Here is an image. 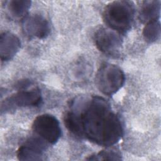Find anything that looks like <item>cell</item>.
Wrapping results in <instances>:
<instances>
[{
	"label": "cell",
	"mask_w": 161,
	"mask_h": 161,
	"mask_svg": "<svg viewBox=\"0 0 161 161\" xmlns=\"http://www.w3.org/2000/svg\"><path fill=\"white\" fill-rule=\"evenodd\" d=\"M71 106L79 113L83 138L98 145L109 147L122 138L123 128L121 121L104 98L94 96L82 103L80 109L74 102Z\"/></svg>",
	"instance_id": "1"
},
{
	"label": "cell",
	"mask_w": 161,
	"mask_h": 161,
	"mask_svg": "<svg viewBox=\"0 0 161 161\" xmlns=\"http://www.w3.org/2000/svg\"><path fill=\"white\" fill-rule=\"evenodd\" d=\"M135 13L134 4L129 1H115L105 7L103 18L108 28L124 34L130 30Z\"/></svg>",
	"instance_id": "2"
},
{
	"label": "cell",
	"mask_w": 161,
	"mask_h": 161,
	"mask_svg": "<svg viewBox=\"0 0 161 161\" xmlns=\"http://www.w3.org/2000/svg\"><path fill=\"white\" fill-rule=\"evenodd\" d=\"M31 83L23 82L19 85V89L17 92L5 99L1 103V111L11 113L18 108L35 107L42 104V96L38 87L30 86Z\"/></svg>",
	"instance_id": "3"
},
{
	"label": "cell",
	"mask_w": 161,
	"mask_h": 161,
	"mask_svg": "<svg viewBox=\"0 0 161 161\" xmlns=\"http://www.w3.org/2000/svg\"><path fill=\"white\" fill-rule=\"evenodd\" d=\"M125 75L118 66L109 63L103 64L96 75L95 82L97 89L104 95L112 96L124 85Z\"/></svg>",
	"instance_id": "4"
},
{
	"label": "cell",
	"mask_w": 161,
	"mask_h": 161,
	"mask_svg": "<svg viewBox=\"0 0 161 161\" xmlns=\"http://www.w3.org/2000/svg\"><path fill=\"white\" fill-rule=\"evenodd\" d=\"M32 130L37 136L52 145L58 141L62 134L58 119L50 114L38 116L33 122Z\"/></svg>",
	"instance_id": "5"
},
{
	"label": "cell",
	"mask_w": 161,
	"mask_h": 161,
	"mask_svg": "<svg viewBox=\"0 0 161 161\" xmlns=\"http://www.w3.org/2000/svg\"><path fill=\"white\" fill-rule=\"evenodd\" d=\"M94 41L99 51L110 56L118 55L123 43L119 33L105 27H100L95 31Z\"/></svg>",
	"instance_id": "6"
},
{
	"label": "cell",
	"mask_w": 161,
	"mask_h": 161,
	"mask_svg": "<svg viewBox=\"0 0 161 161\" xmlns=\"http://www.w3.org/2000/svg\"><path fill=\"white\" fill-rule=\"evenodd\" d=\"M21 28L23 33L30 38L43 39L50 33L48 21L42 15L33 14L27 15L22 19Z\"/></svg>",
	"instance_id": "7"
},
{
	"label": "cell",
	"mask_w": 161,
	"mask_h": 161,
	"mask_svg": "<svg viewBox=\"0 0 161 161\" xmlns=\"http://www.w3.org/2000/svg\"><path fill=\"white\" fill-rule=\"evenodd\" d=\"M47 142L38 136L26 140L18 148L17 157L19 160H41L47 148Z\"/></svg>",
	"instance_id": "8"
},
{
	"label": "cell",
	"mask_w": 161,
	"mask_h": 161,
	"mask_svg": "<svg viewBox=\"0 0 161 161\" xmlns=\"http://www.w3.org/2000/svg\"><path fill=\"white\" fill-rule=\"evenodd\" d=\"M21 47V42L14 34L4 31L0 35V57L2 62L12 59Z\"/></svg>",
	"instance_id": "9"
},
{
	"label": "cell",
	"mask_w": 161,
	"mask_h": 161,
	"mask_svg": "<svg viewBox=\"0 0 161 161\" xmlns=\"http://www.w3.org/2000/svg\"><path fill=\"white\" fill-rule=\"evenodd\" d=\"M31 2L27 0H10L5 2V8L8 16L13 19H23L27 15Z\"/></svg>",
	"instance_id": "10"
},
{
	"label": "cell",
	"mask_w": 161,
	"mask_h": 161,
	"mask_svg": "<svg viewBox=\"0 0 161 161\" xmlns=\"http://www.w3.org/2000/svg\"><path fill=\"white\" fill-rule=\"evenodd\" d=\"M160 15V1H145L142 3L139 19L142 23L158 20Z\"/></svg>",
	"instance_id": "11"
},
{
	"label": "cell",
	"mask_w": 161,
	"mask_h": 161,
	"mask_svg": "<svg viewBox=\"0 0 161 161\" xmlns=\"http://www.w3.org/2000/svg\"><path fill=\"white\" fill-rule=\"evenodd\" d=\"M67 111L64 116V121L67 130L75 136L79 138H83V134L79 114L77 109L72 106Z\"/></svg>",
	"instance_id": "12"
},
{
	"label": "cell",
	"mask_w": 161,
	"mask_h": 161,
	"mask_svg": "<svg viewBox=\"0 0 161 161\" xmlns=\"http://www.w3.org/2000/svg\"><path fill=\"white\" fill-rule=\"evenodd\" d=\"M160 33L161 28L159 19L147 23L143 30L144 40L148 43H152L158 40Z\"/></svg>",
	"instance_id": "13"
},
{
	"label": "cell",
	"mask_w": 161,
	"mask_h": 161,
	"mask_svg": "<svg viewBox=\"0 0 161 161\" xmlns=\"http://www.w3.org/2000/svg\"><path fill=\"white\" fill-rule=\"evenodd\" d=\"M121 159V155L120 153L113 148L101 150L86 158V160H120Z\"/></svg>",
	"instance_id": "14"
}]
</instances>
